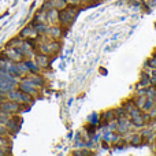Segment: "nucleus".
I'll use <instances>...</instances> for the list:
<instances>
[{"label": "nucleus", "instance_id": "17", "mask_svg": "<svg viewBox=\"0 0 156 156\" xmlns=\"http://www.w3.org/2000/svg\"><path fill=\"white\" fill-rule=\"evenodd\" d=\"M49 33H51V36H54V37H59L60 36V30L58 29V27H52L51 30H48Z\"/></svg>", "mask_w": 156, "mask_h": 156}, {"label": "nucleus", "instance_id": "7", "mask_svg": "<svg viewBox=\"0 0 156 156\" xmlns=\"http://www.w3.org/2000/svg\"><path fill=\"white\" fill-rule=\"evenodd\" d=\"M58 48H59V45H58L56 43H49V44H44V45L41 47V51H43L44 54H51V52L56 51Z\"/></svg>", "mask_w": 156, "mask_h": 156}, {"label": "nucleus", "instance_id": "5", "mask_svg": "<svg viewBox=\"0 0 156 156\" xmlns=\"http://www.w3.org/2000/svg\"><path fill=\"white\" fill-rule=\"evenodd\" d=\"M4 54H5V56H7L10 60H12V62H18V60H21V56H22V55L14 48H10L8 51H5Z\"/></svg>", "mask_w": 156, "mask_h": 156}, {"label": "nucleus", "instance_id": "14", "mask_svg": "<svg viewBox=\"0 0 156 156\" xmlns=\"http://www.w3.org/2000/svg\"><path fill=\"white\" fill-rule=\"evenodd\" d=\"M10 114L5 112V111H0V122H2L3 125H7V122L10 121Z\"/></svg>", "mask_w": 156, "mask_h": 156}, {"label": "nucleus", "instance_id": "22", "mask_svg": "<svg viewBox=\"0 0 156 156\" xmlns=\"http://www.w3.org/2000/svg\"><path fill=\"white\" fill-rule=\"evenodd\" d=\"M2 155H4V152H3V151H2V148H0V156H2Z\"/></svg>", "mask_w": 156, "mask_h": 156}, {"label": "nucleus", "instance_id": "11", "mask_svg": "<svg viewBox=\"0 0 156 156\" xmlns=\"http://www.w3.org/2000/svg\"><path fill=\"white\" fill-rule=\"evenodd\" d=\"M52 8H56V10H63L66 7V2L65 0H49Z\"/></svg>", "mask_w": 156, "mask_h": 156}, {"label": "nucleus", "instance_id": "3", "mask_svg": "<svg viewBox=\"0 0 156 156\" xmlns=\"http://www.w3.org/2000/svg\"><path fill=\"white\" fill-rule=\"evenodd\" d=\"M0 107H2V111H5V112H8V114H14V112H18L19 111V104L16 101H14V100L3 103Z\"/></svg>", "mask_w": 156, "mask_h": 156}, {"label": "nucleus", "instance_id": "21", "mask_svg": "<svg viewBox=\"0 0 156 156\" xmlns=\"http://www.w3.org/2000/svg\"><path fill=\"white\" fill-rule=\"evenodd\" d=\"M3 144H5V141H3L2 138H0V145H3Z\"/></svg>", "mask_w": 156, "mask_h": 156}, {"label": "nucleus", "instance_id": "15", "mask_svg": "<svg viewBox=\"0 0 156 156\" xmlns=\"http://www.w3.org/2000/svg\"><path fill=\"white\" fill-rule=\"evenodd\" d=\"M5 126H7V130H12V132H16V130H18V123H16L15 121H12V119H10V121L7 122V125H5Z\"/></svg>", "mask_w": 156, "mask_h": 156}, {"label": "nucleus", "instance_id": "4", "mask_svg": "<svg viewBox=\"0 0 156 156\" xmlns=\"http://www.w3.org/2000/svg\"><path fill=\"white\" fill-rule=\"evenodd\" d=\"M21 90L25 92L27 94H37V90H36V86L32 85V83L26 82V81H21Z\"/></svg>", "mask_w": 156, "mask_h": 156}, {"label": "nucleus", "instance_id": "9", "mask_svg": "<svg viewBox=\"0 0 156 156\" xmlns=\"http://www.w3.org/2000/svg\"><path fill=\"white\" fill-rule=\"evenodd\" d=\"M130 112H132V116H133V121H134V123L136 125H143L144 123V119L141 118V115H140V112H138L137 110H134V108H133L132 111H130Z\"/></svg>", "mask_w": 156, "mask_h": 156}, {"label": "nucleus", "instance_id": "20", "mask_svg": "<svg viewBox=\"0 0 156 156\" xmlns=\"http://www.w3.org/2000/svg\"><path fill=\"white\" fill-rule=\"evenodd\" d=\"M7 134V127H4V125L0 122V136H4Z\"/></svg>", "mask_w": 156, "mask_h": 156}, {"label": "nucleus", "instance_id": "6", "mask_svg": "<svg viewBox=\"0 0 156 156\" xmlns=\"http://www.w3.org/2000/svg\"><path fill=\"white\" fill-rule=\"evenodd\" d=\"M22 81H26V82L32 83V85H34V86H40L41 83H43V78H40L38 76H36V74H33V76L26 77L25 80H22Z\"/></svg>", "mask_w": 156, "mask_h": 156}, {"label": "nucleus", "instance_id": "13", "mask_svg": "<svg viewBox=\"0 0 156 156\" xmlns=\"http://www.w3.org/2000/svg\"><path fill=\"white\" fill-rule=\"evenodd\" d=\"M58 16H59V15H58L56 8H51V10H48V12H47V18H48L51 22H55V21H56Z\"/></svg>", "mask_w": 156, "mask_h": 156}, {"label": "nucleus", "instance_id": "18", "mask_svg": "<svg viewBox=\"0 0 156 156\" xmlns=\"http://www.w3.org/2000/svg\"><path fill=\"white\" fill-rule=\"evenodd\" d=\"M45 18H47V12H40L37 15V22H41V23H43V22H45Z\"/></svg>", "mask_w": 156, "mask_h": 156}, {"label": "nucleus", "instance_id": "8", "mask_svg": "<svg viewBox=\"0 0 156 156\" xmlns=\"http://www.w3.org/2000/svg\"><path fill=\"white\" fill-rule=\"evenodd\" d=\"M36 63L38 65V67H47L48 66V58L45 55H37L36 56Z\"/></svg>", "mask_w": 156, "mask_h": 156}, {"label": "nucleus", "instance_id": "16", "mask_svg": "<svg viewBox=\"0 0 156 156\" xmlns=\"http://www.w3.org/2000/svg\"><path fill=\"white\" fill-rule=\"evenodd\" d=\"M26 66H27V69H29V70L34 71V73H37V71H38V65H37V63H34V62H26Z\"/></svg>", "mask_w": 156, "mask_h": 156}, {"label": "nucleus", "instance_id": "19", "mask_svg": "<svg viewBox=\"0 0 156 156\" xmlns=\"http://www.w3.org/2000/svg\"><path fill=\"white\" fill-rule=\"evenodd\" d=\"M22 43H23V41H21V40L12 41V43L10 44V47H11V48H15V47H21V45H22Z\"/></svg>", "mask_w": 156, "mask_h": 156}, {"label": "nucleus", "instance_id": "1", "mask_svg": "<svg viewBox=\"0 0 156 156\" xmlns=\"http://www.w3.org/2000/svg\"><path fill=\"white\" fill-rule=\"evenodd\" d=\"M8 97H10V100H14V101L16 103H30L32 101V99L29 97V94L25 93V92H15L12 89V90L8 92Z\"/></svg>", "mask_w": 156, "mask_h": 156}, {"label": "nucleus", "instance_id": "10", "mask_svg": "<svg viewBox=\"0 0 156 156\" xmlns=\"http://www.w3.org/2000/svg\"><path fill=\"white\" fill-rule=\"evenodd\" d=\"M36 34H37V32H36L34 27H26V29H23L21 32L22 37H34Z\"/></svg>", "mask_w": 156, "mask_h": 156}, {"label": "nucleus", "instance_id": "12", "mask_svg": "<svg viewBox=\"0 0 156 156\" xmlns=\"http://www.w3.org/2000/svg\"><path fill=\"white\" fill-rule=\"evenodd\" d=\"M15 66H16V74H26V73H29V69H27L26 63L19 62V63H16Z\"/></svg>", "mask_w": 156, "mask_h": 156}, {"label": "nucleus", "instance_id": "2", "mask_svg": "<svg viewBox=\"0 0 156 156\" xmlns=\"http://www.w3.org/2000/svg\"><path fill=\"white\" fill-rule=\"evenodd\" d=\"M76 14H77V10H74V8H66V10L62 11L59 15L60 22L65 25L70 23V22L73 21V18H76Z\"/></svg>", "mask_w": 156, "mask_h": 156}]
</instances>
